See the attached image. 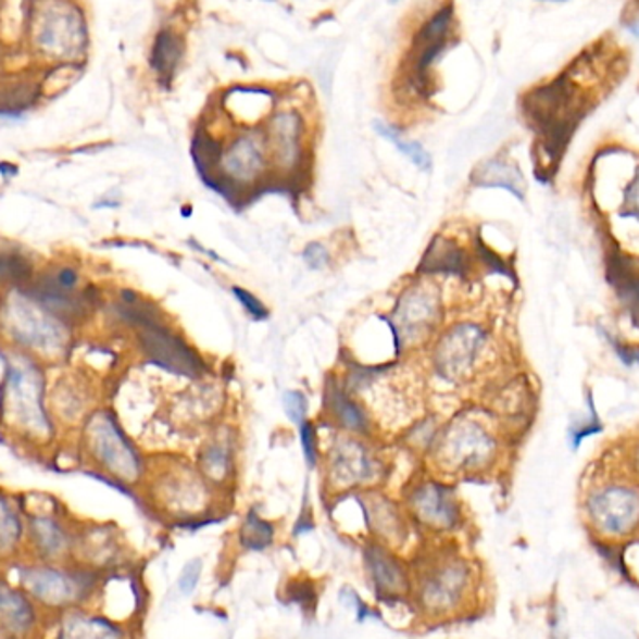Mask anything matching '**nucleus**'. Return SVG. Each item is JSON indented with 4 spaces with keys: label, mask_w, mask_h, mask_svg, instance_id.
I'll return each instance as SVG.
<instances>
[{
    "label": "nucleus",
    "mask_w": 639,
    "mask_h": 639,
    "mask_svg": "<svg viewBox=\"0 0 639 639\" xmlns=\"http://www.w3.org/2000/svg\"><path fill=\"white\" fill-rule=\"evenodd\" d=\"M12 574L43 615L53 613L54 617L87 606L100 587V571L80 563L17 560L12 563Z\"/></svg>",
    "instance_id": "obj_1"
},
{
    "label": "nucleus",
    "mask_w": 639,
    "mask_h": 639,
    "mask_svg": "<svg viewBox=\"0 0 639 639\" xmlns=\"http://www.w3.org/2000/svg\"><path fill=\"white\" fill-rule=\"evenodd\" d=\"M584 516L594 537L607 544L636 537L639 531V480L604 477L587 488Z\"/></svg>",
    "instance_id": "obj_2"
},
{
    "label": "nucleus",
    "mask_w": 639,
    "mask_h": 639,
    "mask_svg": "<svg viewBox=\"0 0 639 639\" xmlns=\"http://www.w3.org/2000/svg\"><path fill=\"white\" fill-rule=\"evenodd\" d=\"M433 449L438 466L447 472H485L498 460L500 441L483 421L460 413L440 428Z\"/></svg>",
    "instance_id": "obj_3"
},
{
    "label": "nucleus",
    "mask_w": 639,
    "mask_h": 639,
    "mask_svg": "<svg viewBox=\"0 0 639 639\" xmlns=\"http://www.w3.org/2000/svg\"><path fill=\"white\" fill-rule=\"evenodd\" d=\"M270 171L272 158L264 127H241L221 148L220 161L208 187L221 195L236 193L243 187L259 186Z\"/></svg>",
    "instance_id": "obj_4"
},
{
    "label": "nucleus",
    "mask_w": 639,
    "mask_h": 639,
    "mask_svg": "<svg viewBox=\"0 0 639 639\" xmlns=\"http://www.w3.org/2000/svg\"><path fill=\"white\" fill-rule=\"evenodd\" d=\"M30 38L47 61H72L87 47V23L72 2L47 0L34 14Z\"/></svg>",
    "instance_id": "obj_5"
},
{
    "label": "nucleus",
    "mask_w": 639,
    "mask_h": 639,
    "mask_svg": "<svg viewBox=\"0 0 639 639\" xmlns=\"http://www.w3.org/2000/svg\"><path fill=\"white\" fill-rule=\"evenodd\" d=\"M490 347L487 329L475 322H459L434 347V368L440 378L462 384L473 378Z\"/></svg>",
    "instance_id": "obj_6"
},
{
    "label": "nucleus",
    "mask_w": 639,
    "mask_h": 639,
    "mask_svg": "<svg viewBox=\"0 0 639 639\" xmlns=\"http://www.w3.org/2000/svg\"><path fill=\"white\" fill-rule=\"evenodd\" d=\"M440 293L430 285L421 283L400 293L393 313L384 320L393 334L397 353L423 342L440 324Z\"/></svg>",
    "instance_id": "obj_7"
},
{
    "label": "nucleus",
    "mask_w": 639,
    "mask_h": 639,
    "mask_svg": "<svg viewBox=\"0 0 639 639\" xmlns=\"http://www.w3.org/2000/svg\"><path fill=\"white\" fill-rule=\"evenodd\" d=\"M454 25L456 14L453 2H443L413 34L412 59L408 70V83H412L413 92L426 96V90L430 88V72L453 40Z\"/></svg>",
    "instance_id": "obj_8"
},
{
    "label": "nucleus",
    "mask_w": 639,
    "mask_h": 639,
    "mask_svg": "<svg viewBox=\"0 0 639 639\" xmlns=\"http://www.w3.org/2000/svg\"><path fill=\"white\" fill-rule=\"evenodd\" d=\"M2 320L20 344L38 352L59 353L66 347V322L36 303L33 298H17L4 306Z\"/></svg>",
    "instance_id": "obj_9"
},
{
    "label": "nucleus",
    "mask_w": 639,
    "mask_h": 639,
    "mask_svg": "<svg viewBox=\"0 0 639 639\" xmlns=\"http://www.w3.org/2000/svg\"><path fill=\"white\" fill-rule=\"evenodd\" d=\"M472 586V571L466 561L443 557L426 566L417 584V599L428 613H451L466 599Z\"/></svg>",
    "instance_id": "obj_10"
},
{
    "label": "nucleus",
    "mask_w": 639,
    "mask_h": 639,
    "mask_svg": "<svg viewBox=\"0 0 639 639\" xmlns=\"http://www.w3.org/2000/svg\"><path fill=\"white\" fill-rule=\"evenodd\" d=\"M28 298L66 324L85 318L93 305L90 293L79 290V275L67 266L57 267L33 280L28 285Z\"/></svg>",
    "instance_id": "obj_11"
},
{
    "label": "nucleus",
    "mask_w": 639,
    "mask_h": 639,
    "mask_svg": "<svg viewBox=\"0 0 639 639\" xmlns=\"http://www.w3.org/2000/svg\"><path fill=\"white\" fill-rule=\"evenodd\" d=\"M4 399L8 415L17 426L28 434L46 436L49 421L41 406V378L36 366L27 360H15L10 365Z\"/></svg>",
    "instance_id": "obj_12"
},
{
    "label": "nucleus",
    "mask_w": 639,
    "mask_h": 639,
    "mask_svg": "<svg viewBox=\"0 0 639 639\" xmlns=\"http://www.w3.org/2000/svg\"><path fill=\"white\" fill-rule=\"evenodd\" d=\"M139 344L153 365L161 366L168 373L186 376L191 380H199L206 373V365L199 353L180 335L171 331L163 320L140 327Z\"/></svg>",
    "instance_id": "obj_13"
},
{
    "label": "nucleus",
    "mask_w": 639,
    "mask_h": 639,
    "mask_svg": "<svg viewBox=\"0 0 639 639\" xmlns=\"http://www.w3.org/2000/svg\"><path fill=\"white\" fill-rule=\"evenodd\" d=\"M380 460L373 451L353 438L339 436L327 453V477L337 490L371 485L380 477Z\"/></svg>",
    "instance_id": "obj_14"
},
{
    "label": "nucleus",
    "mask_w": 639,
    "mask_h": 639,
    "mask_svg": "<svg viewBox=\"0 0 639 639\" xmlns=\"http://www.w3.org/2000/svg\"><path fill=\"white\" fill-rule=\"evenodd\" d=\"M90 441L93 456L116 479L131 485L142 477V460L139 453L109 415L101 413L98 419H93Z\"/></svg>",
    "instance_id": "obj_15"
},
{
    "label": "nucleus",
    "mask_w": 639,
    "mask_h": 639,
    "mask_svg": "<svg viewBox=\"0 0 639 639\" xmlns=\"http://www.w3.org/2000/svg\"><path fill=\"white\" fill-rule=\"evenodd\" d=\"M79 537L74 529L51 513L30 516L25 550L30 560L43 563H75Z\"/></svg>",
    "instance_id": "obj_16"
},
{
    "label": "nucleus",
    "mask_w": 639,
    "mask_h": 639,
    "mask_svg": "<svg viewBox=\"0 0 639 639\" xmlns=\"http://www.w3.org/2000/svg\"><path fill=\"white\" fill-rule=\"evenodd\" d=\"M272 171L292 173L305 155V118L296 109L274 111L264 126Z\"/></svg>",
    "instance_id": "obj_17"
},
{
    "label": "nucleus",
    "mask_w": 639,
    "mask_h": 639,
    "mask_svg": "<svg viewBox=\"0 0 639 639\" xmlns=\"http://www.w3.org/2000/svg\"><path fill=\"white\" fill-rule=\"evenodd\" d=\"M413 518L436 531H449L459 526L460 505L453 488L425 480L413 488L408 498Z\"/></svg>",
    "instance_id": "obj_18"
},
{
    "label": "nucleus",
    "mask_w": 639,
    "mask_h": 639,
    "mask_svg": "<svg viewBox=\"0 0 639 639\" xmlns=\"http://www.w3.org/2000/svg\"><path fill=\"white\" fill-rule=\"evenodd\" d=\"M43 612L12 579L0 576V639H28L40 630Z\"/></svg>",
    "instance_id": "obj_19"
},
{
    "label": "nucleus",
    "mask_w": 639,
    "mask_h": 639,
    "mask_svg": "<svg viewBox=\"0 0 639 639\" xmlns=\"http://www.w3.org/2000/svg\"><path fill=\"white\" fill-rule=\"evenodd\" d=\"M160 498L168 511L180 516L202 513L208 503L206 479L202 477V473L191 469L174 473L161 483Z\"/></svg>",
    "instance_id": "obj_20"
},
{
    "label": "nucleus",
    "mask_w": 639,
    "mask_h": 639,
    "mask_svg": "<svg viewBox=\"0 0 639 639\" xmlns=\"http://www.w3.org/2000/svg\"><path fill=\"white\" fill-rule=\"evenodd\" d=\"M365 565L378 599L397 600L406 597L410 578L406 568L393 553L387 552L381 544H368L365 548Z\"/></svg>",
    "instance_id": "obj_21"
},
{
    "label": "nucleus",
    "mask_w": 639,
    "mask_h": 639,
    "mask_svg": "<svg viewBox=\"0 0 639 639\" xmlns=\"http://www.w3.org/2000/svg\"><path fill=\"white\" fill-rule=\"evenodd\" d=\"M53 639H126L121 626L85 607L54 617Z\"/></svg>",
    "instance_id": "obj_22"
},
{
    "label": "nucleus",
    "mask_w": 639,
    "mask_h": 639,
    "mask_svg": "<svg viewBox=\"0 0 639 639\" xmlns=\"http://www.w3.org/2000/svg\"><path fill=\"white\" fill-rule=\"evenodd\" d=\"M324 402H326L327 412L331 413V419L342 430L361 434V436H366L373 430L371 417L365 412V408L353 399L352 393H348L347 387L342 386L339 380L327 381Z\"/></svg>",
    "instance_id": "obj_23"
},
{
    "label": "nucleus",
    "mask_w": 639,
    "mask_h": 639,
    "mask_svg": "<svg viewBox=\"0 0 639 639\" xmlns=\"http://www.w3.org/2000/svg\"><path fill=\"white\" fill-rule=\"evenodd\" d=\"M186 57V41L180 33L174 28L163 27L153 38L152 51H150V67L158 75L161 85L171 87L176 77L178 67Z\"/></svg>",
    "instance_id": "obj_24"
},
{
    "label": "nucleus",
    "mask_w": 639,
    "mask_h": 639,
    "mask_svg": "<svg viewBox=\"0 0 639 639\" xmlns=\"http://www.w3.org/2000/svg\"><path fill=\"white\" fill-rule=\"evenodd\" d=\"M473 186L477 187H500L505 189L519 200L526 199V180L524 174L519 171L514 161L505 158H493V160L483 161L480 165L473 171Z\"/></svg>",
    "instance_id": "obj_25"
},
{
    "label": "nucleus",
    "mask_w": 639,
    "mask_h": 639,
    "mask_svg": "<svg viewBox=\"0 0 639 639\" xmlns=\"http://www.w3.org/2000/svg\"><path fill=\"white\" fill-rule=\"evenodd\" d=\"M469 270V256L453 240L438 236L423 254L419 274L425 275H466Z\"/></svg>",
    "instance_id": "obj_26"
},
{
    "label": "nucleus",
    "mask_w": 639,
    "mask_h": 639,
    "mask_svg": "<svg viewBox=\"0 0 639 639\" xmlns=\"http://www.w3.org/2000/svg\"><path fill=\"white\" fill-rule=\"evenodd\" d=\"M366 527L384 542H399L404 539V522L393 503L381 496H368L361 500Z\"/></svg>",
    "instance_id": "obj_27"
},
{
    "label": "nucleus",
    "mask_w": 639,
    "mask_h": 639,
    "mask_svg": "<svg viewBox=\"0 0 639 639\" xmlns=\"http://www.w3.org/2000/svg\"><path fill=\"white\" fill-rule=\"evenodd\" d=\"M27 522L21 516L20 506L0 493V561H15L25 550Z\"/></svg>",
    "instance_id": "obj_28"
},
{
    "label": "nucleus",
    "mask_w": 639,
    "mask_h": 639,
    "mask_svg": "<svg viewBox=\"0 0 639 639\" xmlns=\"http://www.w3.org/2000/svg\"><path fill=\"white\" fill-rule=\"evenodd\" d=\"M607 279L619 296L628 318L632 320L634 326L639 327V274H636L632 262L625 256H612Z\"/></svg>",
    "instance_id": "obj_29"
},
{
    "label": "nucleus",
    "mask_w": 639,
    "mask_h": 639,
    "mask_svg": "<svg viewBox=\"0 0 639 639\" xmlns=\"http://www.w3.org/2000/svg\"><path fill=\"white\" fill-rule=\"evenodd\" d=\"M199 472L212 485H225L233 473V449L227 438L208 441L200 449Z\"/></svg>",
    "instance_id": "obj_30"
},
{
    "label": "nucleus",
    "mask_w": 639,
    "mask_h": 639,
    "mask_svg": "<svg viewBox=\"0 0 639 639\" xmlns=\"http://www.w3.org/2000/svg\"><path fill=\"white\" fill-rule=\"evenodd\" d=\"M373 126L376 134L399 148L400 152L404 153L415 167L425 171V173L433 171V158H430V153L426 152L421 142L404 139L397 127L386 124V122L374 121Z\"/></svg>",
    "instance_id": "obj_31"
},
{
    "label": "nucleus",
    "mask_w": 639,
    "mask_h": 639,
    "mask_svg": "<svg viewBox=\"0 0 639 639\" xmlns=\"http://www.w3.org/2000/svg\"><path fill=\"white\" fill-rule=\"evenodd\" d=\"M274 526L251 511L243 519V526L240 529L241 547L251 552H262L274 542Z\"/></svg>",
    "instance_id": "obj_32"
},
{
    "label": "nucleus",
    "mask_w": 639,
    "mask_h": 639,
    "mask_svg": "<svg viewBox=\"0 0 639 639\" xmlns=\"http://www.w3.org/2000/svg\"><path fill=\"white\" fill-rule=\"evenodd\" d=\"M33 277V266L23 254L12 249H0V283L27 285Z\"/></svg>",
    "instance_id": "obj_33"
},
{
    "label": "nucleus",
    "mask_w": 639,
    "mask_h": 639,
    "mask_svg": "<svg viewBox=\"0 0 639 639\" xmlns=\"http://www.w3.org/2000/svg\"><path fill=\"white\" fill-rule=\"evenodd\" d=\"M587 404H589V417L584 423L571 426V430H568L573 449H578L587 436L602 433V423H600L599 413H597V408H594L593 394H587Z\"/></svg>",
    "instance_id": "obj_34"
},
{
    "label": "nucleus",
    "mask_w": 639,
    "mask_h": 639,
    "mask_svg": "<svg viewBox=\"0 0 639 639\" xmlns=\"http://www.w3.org/2000/svg\"><path fill=\"white\" fill-rule=\"evenodd\" d=\"M619 215L639 223V167L634 171L632 178L623 189V206H621Z\"/></svg>",
    "instance_id": "obj_35"
},
{
    "label": "nucleus",
    "mask_w": 639,
    "mask_h": 639,
    "mask_svg": "<svg viewBox=\"0 0 639 639\" xmlns=\"http://www.w3.org/2000/svg\"><path fill=\"white\" fill-rule=\"evenodd\" d=\"M283 408H285V413H287L288 419L292 421L293 425L300 426L303 421H306L309 402H306V397L301 391H287L283 397Z\"/></svg>",
    "instance_id": "obj_36"
},
{
    "label": "nucleus",
    "mask_w": 639,
    "mask_h": 639,
    "mask_svg": "<svg viewBox=\"0 0 639 639\" xmlns=\"http://www.w3.org/2000/svg\"><path fill=\"white\" fill-rule=\"evenodd\" d=\"M300 436L306 464L314 467L316 466V462H318V434H316V428H314L313 423L303 421L300 425Z\"/></svg>",
    "instance_id": "obj_37"
},
{
    "label": "nucleus",
    "mask_w": 639,
    "mask_h": 639,
    "mask_svg": "<svg viewBox=\"0 0 639 639\" xmlns=\"http://www.w3.org/2000/svg\"><path fill=\"white\" fill-rule=\"evenodd\" d=\"M438 428L434 425L433 419H425L419 425L413 426L412 430H410V436H408V441H410V446L419 447V449H428V447L434 446V441H436V436H438Z\"/></svg>",
    "instance_id": "obj_38"
},
{
    "label": "nucleus",
    "mask_w": 639,
    "mask_h": 639,
    "mask_svg": "<svg viewBox=\"0 0 639 639\" xmlns=\"http://www.w3.org/2000/svg\"><path fill=\"white\" fill-rule=\"evenodd\" d=\"M233 293L236 296V300L240 301L247 313L251 314L254 320H266L270 316L266 305L254 296L249 292L246 288L233 287Z\"/></svg>",
    "instance_id": "obj_39"
},
{
    "label": "nucleus",
    "mask_w": 639,
    "mask_h": 639,
    "mask_svg": "<svg viewBox=\"0 0 639 639\" xmlns=\"http://www.w3.org/2000/svg\"><path fill=\"white\" fill-rule=\"evenodd\" d=\"M200 574H202V561H189L184 571H181L180 578H178V587L184 594H191L195 587L199 584Z\"/></svg>",
    "instance_id": "obj_40"
},
{
    "label": "nucleus",
    "mask_w": 639,
    "mask_h": 639,
    "mask_svg": "<svg viewBox=\"0 0 639 639\" xmlns=\"http://www.w3.org/2000/svg\"><path fill=\"white\" fill-rule=\"evenodd\" d=\"M303 260H305L306 266L314 270V272H320V270H324L329 264V253H327L326 247L318 243V241H313V243H309V246L303 249Z\"/></svg>",
    "instance_id": "obj_41"
},
{
    "label": "nucleus",
    "mask_w": 639,
    "mask_h": 639,
    "mask_svg": "<svg viewBox=\"0 0 639 639\" xmlns=\"http://www.w3.org/2000/svg\"><path fill=\"white\" fill-rule=\"evenodd\" d=\"M626 466L634 479L639 480V440L634 441L630 453L626 454Z\"/></svg>",
    "instance_id": "obj_42"
},
{
    "label": "nucleus",
    "mask_w": 639,
    "mask_h": 639,
    "mask_svg": "<svg viewBox=\"0 0 639 639\" xmlns=\"http://www.w3.org/2000/svg\"><path fill=\"white\" fill-rule=\"evenodd\" d=\"M28 639H36V638H28Z\"/></svg>",
    "instance_id": "obj_43"
}]
</instances>
